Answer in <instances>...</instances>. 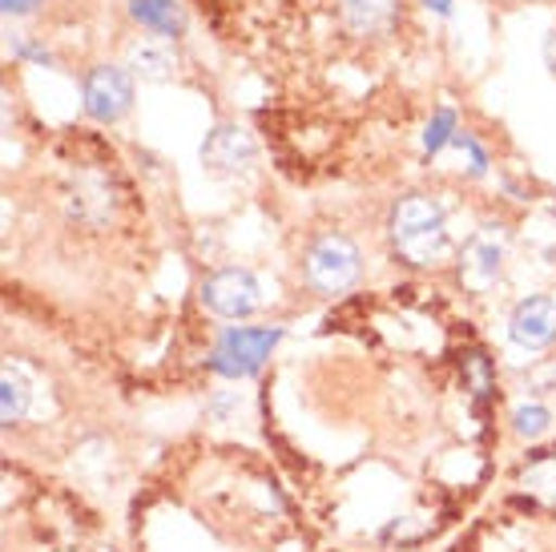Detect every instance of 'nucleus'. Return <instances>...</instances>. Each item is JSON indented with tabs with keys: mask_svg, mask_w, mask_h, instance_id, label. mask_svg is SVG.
<instances>
[{
	"mask_svg": "<svg viewBox=\"0 0 556 552\" xmlns=\"http://www.w3.org/2000/svg\"><path fill=\"white\" fill-rule=\"evenodd\" d=\"M508 335L525 351H544L556 343V299L553 294H529L525 303H516L508 318Z\"/></svg>",
	"mask_w": 556,
	"mask_h": 552,
	"instance_id": "0eeeda50",
	"label": "nucleus"
},
{
	"mask_svg": "<svg viewBox=\"0 0 556 552\" xmlns=\"http://www.w3.org/2000/svg\"><path fill=\"white\" fill-rule=\"evenodd\" d=\"M25 412H28L25 379H21V372L4 367V379H0V415H4V424H16V419H25Z\"/></svg>",
	"mask_w": 556,
	"mask_h": 552,
	"instance_id": "ddd939ff",
	"label": "nucleus"
},
{
	"mask_svg": "<svg viewBox=\"0 0 556 552\" xmlns=\"http://www.w3.org/2000/svg\"><path fill=\"white\" fill-rule=\"evenodd\" d=\"M254 158V138L242 125H214L202 141V166L218 178H238V174H251Z\"/></svg>",
	"mask_w": 556,
	"mask_h": 552,
	"instance_id": "423d86ee",
	"label": "nucleus"
},
{
	"mask_svg": "<svg viewBox=\"0 0 556 552\" xmlns=\"http://www.w3.org/2000/svg\"><path fill=\"white\" fill-rule=\"evenodd\" d=\"M363 254L348 235H319L306 247L303 275L319 294H343L348 287L359 283Z\"/></svg>",
	"mask_w": 556,
	"mask_h": 552,
	"instance_id": "f03ea898",
	"label": "nucleus"
},
{
	"mask_svg": "<svg viewBox=\"0 0 556 552\" xmlns=\"http://www.w3.org/2000/svg\"><path fill=\"white\" fill-rule=\"evenodd\" d=\"M174 65H178V53H174V45L162 37H141L138 45H129V70L141 73V77H153V81H162V77H169L174 73Z\"/></svg>",
	"mask_w": 556,
	"mask_h": 552,
	"instance_id": "9d476101",
	"label": "nucleus"
},
{
	"mask_svg": "<svg viewBox=\"0 0 556 552\" xmlns=\"http://www.w3.org/2000/svg\"><path fill=\"white\" fill-rule=\"evenodd\" d=\"M553 214H556V202H553Z\"/></svg>",
	"mask_w": 556,
	"mask_h": 552,
	"instance_id": "aec40b11",
	"label": "nucleus"
},
{
	"mask_svg": "<svg viewBox=\"0 0 556 552\" xmlns=\"http://www.w3.org/2000/svg\"><path fill=\"white\" fill-rule=\"evenodd\" d=\"M391 242L412 266H435L444 259L447 242V214L440 198L431 193H404L391 206Z\"/></svg>",
	"mask_w": 556,
	"mask_h": 552,
	"instance_id": "f257e3e1",
	"label": "nucleus"
},
{
	"mask_svg": "<svg viewBox=\"0 0 556 552\" xmlns=\"http://www.w3.org/2000/svg\"><path fill=\"white\" fill-rule=\"evenodd\" d=\"M548 428H553V412L544 403H520L513 412V431L520 440H541Z\"/></svg>",
	"mask_w": 556,
	"mask_h": 552,
	"instance_id": "4468645a",
	"label": "nucleus"
},
{
	"mask_svg": "<svg viewBox=\"0 0 556 552\" xmlns=\"http://www.w3.org/2000/svg\"><path fill=\"white\" fill-rule=\"evenodd\" d=\"M81 101L93 122H122L134 110V77L122 65H93L81 81Z\"/></svg>",
	"mask_w": 556,
	"mask_h": 552,
	"instance_id": "39448f33",
	"label": "nucleus"
},
{
	"mask_svg": "<svg viewBox=\"0 0 556 552\" xmlns=\"http://www.w3.org/2000/svg\"><path fill=\"white\" fill-rule=\"evenodd\" d=\"M404 0H339V21L355 37H383L400 21Z\"/></svg>",
	"mask_w": 556,
	"mask_h": 552,
	"instance_id": "1a4fd4ad",
	"label": "nucleus"
},
{
	"mask_svg": "<svg viewBox=\"0 0 556 552\" xmlns=\"http://www.w3.org/2000/svg\"><path fill=\"white\" fill-rule=\"evenodd\" d=\"M278 339H282V327H226L210 355V372L223 379H251L263 372Z\"/></svg>",
	"mask_w": 556,
	"mask_h": 552,
	"instance_id": "7ed1b4c3",
	"label": "nucleus"
},
{
	"mask_svg": "<svg viewBox=\"0 0 556 552\" xmlns=\"http://www.w3.org/2000/svg\"><path fill=\"white\" fill-rule=\"evenodd\" d=\"M424 4H428L431 13H440V16H447V13H452V0H424Z\"/></svg>",
	"mask_w": 556,
	"mask_h": 552,
	"instance_id": "6ab92c4d",
	"label": "nucleus"
},
{
	"mask_svg": "<svg viewBox=\"0 0 556 552\" xmlns=\"http://www.w3.org/2000/svg\"><path fill=\"white\" fill-rule=\"evenodd\" d=\"M452 141H456V113L435 110V117H431L428 129H424V153H428V158H435V153L447 150Z\"/></svg>",
	"mask_w": 556,
	"mask_h": 552,
	"instance_id": "2eb2a0df",
	"label": "nucleus"
},
{
	"mask_svg": "<svg viewBox=\"0 0 556 552\" xmlns=\"http://www.w3.org/2000/svg\"><path fill=\"white\" fill-rule=\"evenodd\" d=\"M544 65L556 73V33H548V37H544Z\"/></svg>",
	"mask_w": 556,
	"mask_h": 552,
	"instance_id": "a211bd4d",
	"label": "nucleus"
},
{
	"mask_svg": "<svg viewBox=\"0 0 556 552\" xmlns=\"http://www.w3.org/2000/svg\"><path fill=\"white\" fill-rule=\"evenodd\" d=\"M37 4H41V0H0V9H4L9 16H28Z\"/></svg>",
	"mask_w": 556,
	"mask_h": 552,
	"instance_id": "dca6fc26",
	"label": "nucleus"
},
{
	"mask_svg": "<svg viewBox=\"0 0 556 552\" xmlns=\"http://www.w3.org/2000/svg\"><path fill=\"white\" fill-rule=\"evenodd\" d=\"M202 306L218 318H251L263 306V283L247 266H223L202 283Z\"/></svg>",
	"mask_w": 556,
	"mask_h": 552,
	"instance_id": "20e7f679",
	"label": "nucleus"
},
{
	"mask_svg": "<svg viewBox=\"0 0 556 552\" xmlns=\"http://www.w3.org/2000/svg\"><path fill=\"white\" fill-rule=\"evenodd\" d=\"M501 271H504V242L492 235V226H488V230H480V235L464 247V254H459V275H464V283H472V287L484 290L501 278Z\"/></svg>",
	"mask_w": 556,
	"mask_h": 552,
	"instance_id": "6e6552de",
	"label": "nucleus"
},
{
	"mask_svg": "<svg viewBox=\"0 0 556 552\" xmlns=\"http://www.w3.org/2000/svg\"><path fill=\"white\" fill-rule=\"evenodd\" d=\"M129 13L141 28H150L157 37H178L181 33L178 0H129Z\"/></svg>",
	"mask_w": 556,
	"mask_h": 552,
	"instance_id": "9b49d317",
	"label": "nucleus"
},
{
	"mask_svg": "<svg viewBox=\"0 0 556 552\" xmlns=\"http://www.w3.org/2000/svg\"><path fill=\"white\" fill-rule=\"evenodd\" d=\"M13 49H16V53H21V57H28V61H41V65H49V53H45V49H37V45L16 41Z\"/></svg>",
	"mask_w": 556,
	"mask_h": 552,
	"instance_id": "f3484780",
	"label": "nucleus"
},
{
	"mask_svg": "<svg viewBox=\"0 0 556 552\" xmlns=\"http://www.w3.org/2000/svg\"><path fill=\"white\" fill-rule=\"evenodd\" d=\"M520 488L541 497L544 504H556V452H541L532 456L520 472Z\"/></svg>",
	"mask_w": 556,
	"mask_h": 552,
	"instance_id": "f8f14e48",
	"label": "nucleus"
}]
</instances>
